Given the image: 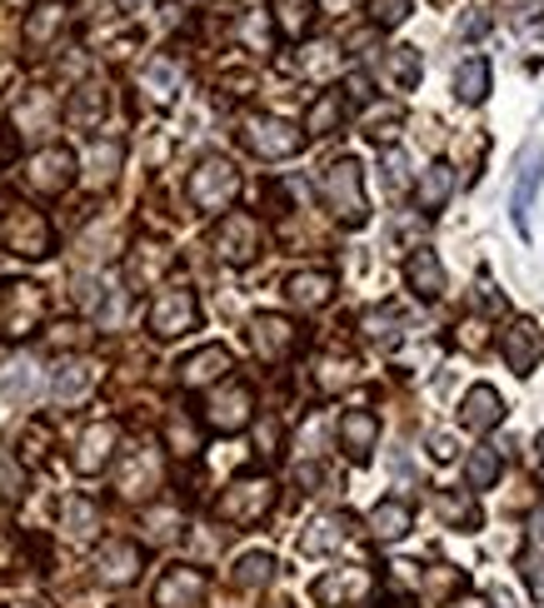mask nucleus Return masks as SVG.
<instances>
[{
    "mask_svg": "<svg viewBox=\"0 0 544 608\" xmlns=\"http://www.w3.org/2000/svg\"><path fill=\"white\" fill-rule=\"evenodd\" d=\"M250 409H255L250 384H240V379H220V389L205 399V424H211L215 434H240V429L250 424Z\"/></svg>",
    "mask_w": 544,
    "mask_h": 608,
    "instance_id": "1a4fd4ad",
    "label": "nucleus"
},
{
    "mask_svg": "<svg viewBox=\"0 0 544 608\" xmlns=\"http://www.w3.org/2000/svg\"><path fill=\"white\" fill-rule=\"evenodd\" d=\"M211 594V578L195 564H171L155 584V608H201Z\"/></svg>",
    "mask_w": 544,
    "mask_h": 608,
    "instance_id": "9b49d317",
    "label": "nucleus"
},
{
    "mask_svg": "<svg viewBox=\"0 0 544 608\" xmlns=\"http://www.w3.org/2000/svg\"><path fill=\"white\" fill-rule=\"evenodd\" d=\"M11 608H41V604H11Z\"/></svg>",
    "mask_w": 544,
    "mask_h": 608,
    "instance_id": "13d9d810",
    "label": "nucleus"
},
{
    "mask_svg": "<svg viewBox=\"0 0 544 608\" xmlns=\"http://www.w3.org/2000/svg\"><path fill=\"white\" fill-rule=\"evenodd\" d=\"M454 185H460V175H454V165H430L420 175V185H414V205L424 209V215H440L444 205H450V195H454Z\"/></svg>",
    "mask_w": 544,
    "mask_h": 608,
    "instance_id": "a878e982",
    "label": "nucleus"
},
{
    "mask_svg": "<svg viewBox=\"0 0 544 608\" xmlns=\"http://www.w3.org/2000/svg\"><path fill=\"white\" fill-rule=\"evenodd\" d=\"M240 140H245V150L260 159H290V155H300L305 130L290 125V120H275V115H250L240 125Z\"/></svg>",
    "mask_w": 544,
    "mask_h": 608,
    "instance_id": "423d86ee",
    "label": "nucleus"
},
{
    "mask_svg": "<svg viewBox=\"0 0 544 608\" xmlns=\"http://www.w3.org/2000/svg\"><path fill=\"white\" fill-rule=\"evenodd\" d=\"M16 130H21V135H41V130H51V95H45V90H31V95L21 100V110H16Z\"/></svg>",
    "mask_w": 544,
    "mask_h": 608,
    "instance_id": "c9c22d12",
    "label": "nucleus"
},
{
    "mask_svg": "<svg viewBox=\"0 0 544 608\" xmlns=\"http://www.w3.org/2000/svg\"><path fill=\"white\" fill-rule=\"evenodd\" d=\"M0 544H6V524H0Z\"/></svg>",
    "mask_w": 544,
    "mask_h": 608,
    "instance_id": "bf43d9fd",
    "label": "nucleus"
},
{
    "mask_svg": "<svg viewBox=\"0 0 544 608\" xmlns=\"http://www.w3.org/2000/svg\"><path fill=\"white\" fill-rule=\"evenodd\" d=\"M365 334H370L374 344H394V339H400V315H394V309H370V315H365Z\"/></svg>",
    "mask_w": 544,
    "mask_h": 608,
    "instance_id": "37998d69",
    "label": "nucleus"
},
{
    "mask_svg": "<svg viewBox=\"0 0 544 608\" xmlns=\"http://www.w3.org/2000/svg\"><path fill=\"white\" fill-rule=\"evenodd\" d=\"M105 110H111V95H105V85H81L71 95V105H65V120H71L75 130H95L105 120Z\"/></svg>",
    "mask_w": 544,
    "mask_h": 608,
    "instance_id": "cd10ccee",
    "label": "nucleus"
},
{
    "mask_svg": "<svg viewBox=\"0 0 544 608\" xmlns=\"http://www.w3.org/2000/svg\"><path fill=\"white\" fill-rule=\"evenodd\" d=\"M0 245L11 249V255H21V259H45L55 249V229H51V219H45L41 209L11 205L6 215H0Z\"/></svg>",
    "mask_w": 544,
    "mask_h": 608,
    "instance_id": "20e7f679",
    "label": "nucleus"
},
{
    "mask_svg": "<svg viewBox=\"0 0 544 608\" xmlns=\"http://www.w3.org/2000/svg\"><path fill=\"white\" fill-rule=\"evenodd\" d=\"M520 578H524V588H530L534 598H544V558L540 554H524L520 558Z\"/></svg>",
    "mask_w": 544,
    "mask_h": 608,
    "instance_id": "09e8293b",
    "label": "nucleus"
},
{
    "mask_svg": "<svg viewBox=\"0 0 544 608\" xmlns=\"http://www.w3.org/2000/svg\"><path fill=\"white\" fill-rule=\"evenodd\" d=\"M454 95H460L464 105H484V95H490V60L484 55L464 60V65L454 70Z\"/></svg>",
    "mask_w": 544,
    "mask_h": 608,
    "instance_id": "c756f323",
    "label": "nucleus"
},
{
    "mask_svg": "<svg viewBox=\"0 0 544 608\" xmlns=\"http://www.w3.org/2000/svg\"><path fill=\"white\" fill-rule=\"evenodd\" d=\"M384 70H390V80H394V90H414L420 85V50L414 45H394L390 55H384Z\"/></svg>",
    "mask_w": 544,
    "mask_h": 608,
    "instance_id": "f704fd0d",
    "label": "nucleus"
},
{
    "mask_svg": "<svg viewBox=\"0 0 544 608\" xmlns=\"http://www.w3.org/2000/svg\"><path fill=\"white\" fill-rule=\"evenodd\" d=\"M115 444H121V424L115 419H101V424H91L81 434V449H75V468L81 474H101L105 464H111Z\"/></svg>",
    "mask_w": 544,
    "mask_h": 608,
    "instance_id": "aec40b11",
    "label": "nucleus"
},
{
    "mask_svg": "<svg viewBox=\"0 0 544 608\" xmlns=\"http://www.w3.org/2000/svg\"><path fill=\"white\" fill-rule=\"evenodd\" d=\"M121 155H125L121 140H105V145L91 150V185H95V189H105V185L115 179V165H121Z\"/></svg>",
    "mask_w": 544,
    "mask_h": 608,
    "instance_id": "a19ab883",
    "label": "nucleus"
},
{
    "mask_svg": "<svg viewBox=\"0 0 544 608\" xmlns=\"http://www.w3.org/2000/svg\"><path fill=\"white\" fill-rule=\"evenodd\" d=\"M35 389H41V374H35L31 359H16V364H6V374H0V394L31 399Z\"/></svg>",
    "mask_w": 544,
    "mask_h": 608,
    "instance_id": "58836bf2",
    "label": "nucleus"
},
{
    "mask_svg": "<svg viewBox=\"0 0 544 608\" xmlns=\"http://www.w3.org/2000/svg\"><path fill=\"white\" fill-rule=\"evenodd\" d=\"M25 185L35 195H65L75 185V155L65 145H45L25 159Z\"/></svg>",
    "mask_w": 544,
    "mask_h": 608,
    "instance_id": "9d476101",
    "label": "nucleus"
},
{
    "mask_svg": "<svg viewBox=\"0 0 544 608\" xmlns=\"http://www.w3.org/2000/svg\"><path fill=\"white\" fill-rule=\"evenodd\" d=\"M345 90H350V100H370V75H360V70H355V75L345 80Z\"/></svg>",
    "mask_w": 544,
    "mask_h": 608,
    "instance_id": "603ef678",
    "label": "nucleus"
},
{
    "mask_svg": "<svg viewBox=\"0 0 544 608\" xmlns=\"http://www.w3.org/2000/svg\"><path fill=\"white\" fill-rule=\"evenodd\" d=\"M320 195H325L330 215L340 219L345 229H360L365 219H370V199H365V169H360V159L340 155L335 165H325V175H320Z\"/></svg>",
    "mask_w": 544,
    "mask_h": 608,
    "instance_id": "f257e3e1",
    "label": "nucleus"
},
{
    "mask_svg": "<svg viewBox=\"0 0 544 608\" xmlns=\"http://www.w3.org/2000/svg\"><path fill=\"white\" fill-rule=\"evenodd\" d=\"M335 439H340V449L355 464H365V458L374 454V444H380V419H374V409H345Z\"/></svg>",
    "mask_w": 544,
    "mask_h": 608,
    "instance_id": "f3484780",
    "label": "nucleus"
},
{
    "mask_svg": "<svg viewBox=\"0 0 544 608\" xmlns=\"http://www.w3.org/2000/svg\"><path fill=\"white\" fill-rule=\"evenodd\" d=\"M155 478H161V464H155L151 449H141V454L125 458V474H121V488H125V494H151Z\"/></svg>",
    "mask_w": 544,
    "mask_h": 608,
    "instance_id": "473e14b6",
    "label": "nucleus"
},
{
    "mask_svg": "<svg viewBox=\"0 0 544 608\" xmlns=\"http://www.w3.org/2000/svg\"><path fill=\"white\" fill-rule=\"evenodd\" d=\"M61 25H65V0H35L21 35H25V45L31 50H45L55 35H61Z\"/></svg>",
    "mask_w": 544,
    "mask_h": 608,
    "instance_id": "bb28decb",
    "label": "nucleus"
},
{
    "mask_svg": "<svg viewBox=\"0 0 544 608\" xmlns=\"http://www.w3.org/2000/svg\"><path fill=\"white\" fill-rule=\"evenodd\" d=\"M141 85H145V95H151L155 105H171V100L181 95V85H185V65L175 55H155L151 65L141 70Z\"/></svg>",
    "mask_w": 544,
    "mask_h": 608,
    "instance_id": "5701e85b",
    "label": "nucleus"
},
{
    "mask_svg": "<svg viewBox=\"0 0 544 608\" xmlns=\"http://www.w3.org/2000/svg\"><path fill=\"white\" fill-rule=\"evenodd\" d=\"M434 508H440V514H444V524L480 528V508H474V498H454V494H440V498H434Z\"/></svg>",
    "mask_w": 544,
    "mask_h": 608,
    "instance_id": "79ce46f5",
    "label": "nucleus"
},
{
    "mask_svg": "<svg viewBox=\"0 0 544 608\" xmlns=\"http://www.w3.org/2000/svg\"><path fill=\"white\" fill-rule=\"evenodd\" d=\"M270 578H275V558L270 554H245L240 564H235V588H245V594L265 588Z\"/></svg>",
    "mask_w": 544,
    "mask_h": 608,
    "instance_id": "4c0bfd02",
    "label": "nucleus"
},
{
    "mask_svg": "<svg viewBox=\"0 0 544 608\" xmlns=\"http://www.w3.org/2000/svg\"><path fill=\"white\" fill-rule=\"evenodd\" d=\"M175 524H181V514H175V508H151V514H145V528H151L155 538H171Z\"/></svg>",
    "mask_w": 544,
    "mask_h": 608,
    "instance_id": "8fccbe9b",
    "label": "nucleus"
},
{
    "mask_svg": "<svg viewBox=\"0 0 544 608\" xmlns=\"http://www.w3.org/2000/svg\"><path fill=\"white\" fill-rule=\"evenodd\" d=\"M335 295V275L330 269H300V275L285 279V299L300 309H325Z\"/></svg>",
    "mask_w": 544,
    "mask_h": 608,
    "instance_id": "b1692460",
    "label": "nucleus"
},
{
    "mask_svg": "<svg viewBox=\"0 0 544 608\" xmlns=\"http://www.w3.org/2000/svg\"><path fill=\"white\" fill-rule=\"evenodd\" d=\"M530 524H534V534H540V538H544V504H540V508H534V518H530Z\"/></svg>",
    "mask_w": 544,
    "mask_h": 608,
    "instance_id": "5fc2aeb1",
    "label": "nucleus"
},
{
    "mask_svg": "<svg viewBox=\"0 0 544 608\" xmlns=\"http://www.w3.org/2000/svg\"><path fill=\"white\" fill-rule=\"evenodd\" d=\"M365 135H370L374 145H390V140L400 135V110H384V115H370V125H365Z\"/></svg>",
    "mask_w": 544,
    "mask_h": 608,
    "instance_id": "de8ad7c7",
    "label": "nucleus"
},
{
    "mask_svg": "<svg viewBox=\"0 0 544 608\" xmlns=\"http://www.w3.org/2000/svg\"><path fill=\"white\" fill-rule=\"evenodd\" d=\"M81 324H55V344H81Z\"/></svg>",
    "mask_w": 544,
    "mask_h": 608,
    "instance_id": "864d4df0",
    "label": "nucleus"
},
{
    "mask_svg": "<svg viewBox=\"0 0 544 608\" xmlns=\"http://www.w3.org/2000/svg\"><path fill=\"white\" fill-rule=\"evenodd\" d=\"M430 454L434 458H454V434H444V429L440 434H430Z\"/></svg>",
    "mask_w": 544,
    "mask_h": 608,
    "instance_id": "3c124183",
    "label": "nucleus"
},
{
    "mask_svg": "<svg viewBox=\"0 0 544 608\" xmlns=\"http://www.w3.org/2000/svg\"><path fill=\"white\" fill-rule=\"evenodd\" d=\"M325 608H360L374 594V574L370 568H330L325 578H315L310 588Z\"/></svg>",
    "mask_w": 544,
    "mask_h": 608,
    "instance_id": "f8f14e48",
    "label": "nucleus"
},
{
    "mask_svg": "<svg viewBox=\"0 0 544 608\" xmlns=\"http://www.w3.org/2000/svg\"><path fill=\"white\" fill-rule=\"evenodd\" d=\"M45 319V289L35 279H6L0 285V339H25Z\"/></svg>",
    "mask_w": 544,
    "mask_h": 608,
    "instance_id": "7ed1b4c3",
    "label": "nucleus"
},
{
    "mask_svg": "<svg viewBox=\"0 0 544 608\" xmlns=\"http://www.w3.org/2000/svg\"><path fill=\"white\" fill-rule=\"evenodd\" d=\"M201 329V299L191 285H165L151 305V334L155 339H181Z\"/></svg>",
    "mask_w": 544,
    "mask_h": 608,
    "instance_id": "39448f33",
    "label": "nucleus"
},
{
    "mask_svg": "<svg viewBox=\"0 0 544 608\" xmlns=\"http://www.w3.org/2000/svg\"><path fill=\"white\" fill-rule=\"evenodd\" d=\"M540 179H544V150H524L520 155V169H514V195H510V215H514V229L530 235V209H534V195H540Z\"/></svg>",
    "mask_w": 544,
    "mask_h": 608,
    "instance_id": "4468645a",
    "label": "nucleus"
},
{
    "mask_svg": "<svg viewBox=\"0 0 544 608\" xmlns=\"http://www.w3.org/2000/svg\"><path fill=\"white\" fill-rule=\"evenodd\" d=\"M165 444H171L181 458H191L195 449H201V429H195V419L191 414H171V419H165Z\"/></svg>",
    "mask_w": 544,
    "mask_h": 608,
    "instance_id": "ea45409f",
    "label": "nucleus"
},
{
    "mask_svg": "<svg viewBox=\"0 0 544 608\" xmlns=\"http://www.w3.org/2000/svg\"><path fill=\"white\" fill-rule=\"evenodd\" d=\"M270 508H275V484L260 474H250V478H235V484L225 488L215 514H220L225 524H260Z\"/></svg>",
    "mask_w": 544,
    "mask_h": 608,
    "instance_id": "6e6552de",
    "label": "nucleus"
},
{
    "mask_svg": "<svg viewBox=\"0 0 544 608\" xmlns=\"http://www.w3.org/2000/svg\"><path fill=\"white\" fill-rule=\"evenodd\" d=\"M500 468H504V454L494 444H480L470 454V464H464V478H470V488H490L494 478H500Z\"/></svg>",
    "mask_w": 544,
    "mask_h": 608,
    "instance_id": "e433bc0d",
    "label": "nucleus"
},
{
    "mask_svg": "<svg viewBox=\"0 0 544 608\" xmlns=\"http://www.w3.org/2000/svg\"><path fill=\"white\" fill-rule=\"evenodd\" d=\"M250 344H255V354H260V359L280 364L285 354L300 349V329H295L285 315H255L250 319Z\"/></svg>",
    "mask_w": 544,
    "mask_h": 608,
    "instance_id": "2eb2a0df",
    "label": "nucleus"
},
{
    "mask_svg": "<svg viewBox=\"0 0 544 608\" xmlns=\"http://www.w3.org/2000/svg\"><path fill=\"white\" fill-rule=\"evenodd\" d=\"M121 6H125V10H141V6H145V0H121Z\"/></svg>",
    "mask_w": 544,
    "mask_h": 608,
    "instance_id": "6e6d98bb",
    "label": "nucleus"
},
{
    "mask_svg": "<svg viewBox=\"0 0 544 608\" xmlns=\"http://www.w3.org/2000/svg\"><path fill=\"white\" fill-rule=\"evenodd\" d=\"M285 608H290V604H285Z\"/></svg>",
    "mask_w": 544,
    "mask_h": 608,
    "instance_id": "052dcab7",
    "label": "nucleus"
},
{
    "mask_svg": "<svg viewBox=\"0 0 544 608\" xmlns=\"http://www.w3.org/2000/svg\"><path fill=\"white\" fill-rule=\"evenodd\" d=\"M540 464H544V434H540Z\"/></svg>",
    "mask_w": 544,
    "mask_h": 608,
    "instance_id": "4d7b16f0",
    "label": "nucleus"
},
{
    "mask_svg": "<svg viewBox=\"0 0 544 608\" xmlns=\"http://www.w3.org/2000/svg\"><path fill=\"white\" fill-rule=\"evenodd\" d=\"M275 30H280L285 40H300L315 30V0H275Z\"/></svg>",
    "mask_w": 544,
    "mask_h": 608,
    "instance_id": "c85d7f7f",
    "label": "nucleus"
},
{
    "mask_svg": "<svg viewBox=\"0 0 544 608\" xmlns=\"http://www.w3.org/2000/svg\"><path fill=\"white\" fill-rule=\"evenodd\" d=\"M410 524H414V508L404 504V498H380V504L370 508L374 544H400V538L410 534Z\"/></svg>",
    "mask_w": 544,
    "mask_h": 608,
    "instance_id": "393cba45",
    "label": "nucleus"
},
{
    "mask_svg": "<svg viewBox=\"0 0 544 608\" xmlns=\"http://www.w3.org/2000/svg\"><path fill=\"white\" fill-rule=\"evenodd\" d=\"M95 528H101V508H95V498H85V494L65 498V534H71V538H91Z\"/></svg>",
    "mask_w": 544,
    "mask_h": 608,
    "instance_id": "72a5a7b5",
    "label": "nucleus"
},
{
    "mask_svg": "<svg viewBox=\"0 0 544 608\" xmlns=\"http://www.w3.org/2000/svg\"><path fill=\"white\" fill-rule=\"evenodd\" d=\"M500 354H504V364L514 369V374H534V364L544 359V329L534 324V319H510L504 324V334H500Z\"/></svg>",
    "mask_w": 544,
    "mask_h": 608,
    "instance_id": "ddd939ff",
    "label": "nucleus"
},
{
    "mask_svg": "<svg viewBox=\"0 0 544 608\" xmlns=\"http://www.w3.org/2000/svg\"><path fill=\"white\" fill-rule=\"evenodd\" d=\"M141 564H145L141 544H131V538H105L101 554H95V578H101V584H111V588L135 584Z\"/></svg>",
    "mask_w": 544,
    "mask_h": 608,
    "instance_id": "dca6fc26",
    "label": "nucleus"
},
{
    "mask_svg": "<svg viewBox=\"0 0 544 608\" xmlns=\"http://www.w3.org/2000/svg\"><path fill=\"white\" fill-rule=\"evenodd\" d=\"M185 195H191V205L201 209V215H220V209H230L235 195H240V169L220 155H205L201 165L191 169V179H185Z\"/></svg>",
    "mask_w": 544,
    "mask_h": 608,
    "instance_id": "f03ea898",
    "label": "nucleus"
},
{
    "mask_svg": "<svg viewBox=\"0 0 544 608\" xmlns=\"http://www.w3.org/2000/svg\"><path fill=\"white\" fill-rule=\"evenodd\" d=\"M230 364L235 359L225 344H205V349H195V354H185L175 374H181L185 389H201V384H220V379L230 374Z\"/></svg>",
    "mask_w": 544,
    "mask_h": 608,
    "instance_id": "6ab92c4d",
    "label": "nucleus"
},
{
    "mask_svg": "<svg viewBox=\"0 0 544 608\" xmlns=\"http://www.w3.org/2000/svg\"><path fill=\"white\" fill-rule=\"evenodd\" d=\"M211 245H215V255H220L225 265H255V259H260V249H265L260 219L245 215V209H230V215L215 225Z\"/></svg>",
    "mask_w": 544,
    "mask_h": 608,
    "instance_id": "0eeeda50",
    "label": "nucleus"
},
{
    "mask_svg": "<svg viewBox=\"0 0 544 608\" xmlns=\"http://www.w3.org/2000/svg\"><path fill=\"white\" fill-rule=\"evenodd\" d=\"M340 120H345L340 90H325V95L310 100V110H305V130H310V135H330V130H340Z\"/></svg>",
    "mask_w": 544,
    "mask_h": 608,
    "instance_id": "7c9ffc66",
    "label": "nucleus"
},
{
    "mask_svg": "<svg viewBox=\"0 0 544 608\" xmlns=\"http://www.w3.org/2000/svg\"><path fill=\"white\" fill-rule=\"evenodd\" d=\"M504 414H510V409H504V399L494 384H470V394L460 399V424L470 429V434H490Z\"/></svg>",
    "mask_w": 544,
    "mask_h": 608,
    "instance_id": "a211bd4d",
    "label": "nucleus"
},
{
    "mask_svg": "<svg viewBox=\"0 0 544 608\" xmlns=\"http://www.w3.org/2000/svg\"><path fill=\"white\" fill-rule=\"evenodd\" d=\"M345 528H350V518L345 514H320L310 524V534L300 538V548L305 554H325V548H340L345 544Z\"/></svg>",
    "mask_w": 544,
    "mask_h": 608,
    "instance_id": "2f4dec72",
    "label": "nucleus"
},
{
    "mask_svg": "<svg viewBox=\"0 0 544 608\" xmlns=\"http://www.w3.org/2000/svg\"><path fill=\"white\" fill-rule=\"evenodd\" d=\"M404 285H410L414 299H424V305H434V299L444 295V265L434 249H414L410 259H404Z\"/></svg>",
    "mask_w": 544,
    "mask_h": 608,
    "instance_id": "412c9836",
    "label": "nucleus"
},
{
    "mask_svg": "<svg viewBox=\"0 0 544 608\" xmlns=\"http://www.w3.org/2000/svg\"><path fill=\"white\" fill-rule=\"evenodd\" d=\"M404 16H410V0H370V20H374V30L400 25Z\"/></svg>",
    "mask_w": 544,
    "mask_h": 608,
    "instance_id": "49530a36",
    "label": "nucleus"
},
{
    "mask_svg": "<svg viewBox=\"0 0 544 608\" xmlns=\"http://www.w3.org/2000/svg\"><path fill=\"white\" fill-rule=\"evenodd\" d=\"M315 379H320V389H325V394H335V389H340V384H350V379H355V364H350V359H325V364H320V374H315Z\"/></svg>",
    "mask_w": 544,
    "mask_h": 608,
    "instance_id": "a18cd8bd",
    "label": "nucleus"
},
{
    "mask_svg": "<svg viewBox=\"0 0 544 608\" xmlns=\"http://www.w3.org/2000/svg\"><path fill=\"white\" fill-rule=\"evenodd\" d=\"M25 494V468L11 449H0V498H21Z\"/></svg>",
    "mask_w": 544,
    "mask_h": 608,
    "instance_id": "c03bdc74",
    "label": "nucleus"
},
{
    "mask_svg": "<svg viewBox=\"0 0 544 608\" xmlns=\"http://www.w3.org/2000/svg\"><path fill=\"white\" fill-rule=\"evenodd\" d=\"M95 379H101V369L95 364H85V359H65V364L51 374L55 404H81V399L95 389Z\"/></svg>",
    "mask_w": 544,
    "mask_h": 608,
    "instance_id": "4be33fe9",
    "label": "nucleus"
}]
</instances>
